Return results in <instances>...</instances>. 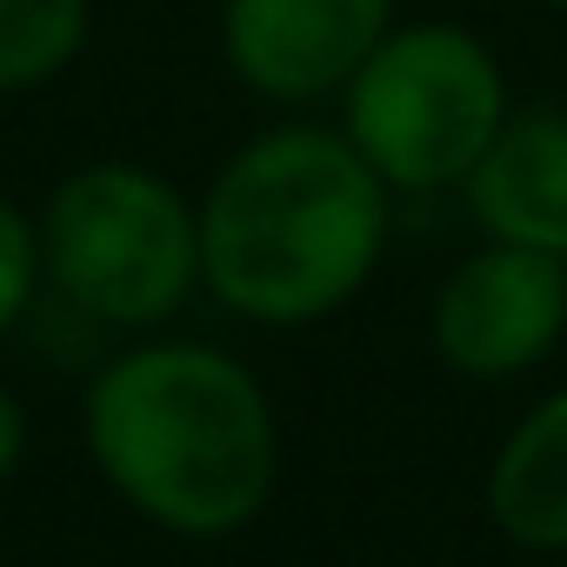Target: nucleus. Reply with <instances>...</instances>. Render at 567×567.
Returning a JSON list of instances; mask_svg holds the SVG:
<instances>
[{
    "label": "nucleus",
    "instance_id": "obj_1",
    "mask_svg": "<svg viewBox=\"0 0 567 567\" xmlns=\"http://www.w3.org/2000/svg\"><path fill=\"white\" fill-rule=\"evenodd\" d=\"M200 288L260 328H308L341 315L381 267L388 181L341 127H267L194 200Z\"/></svg>",
    "mask_w": 567,
    "mask_h": 567
},
{
    "label": "nucleus",
    "instance_id": "obj_2",
    "mask_svg": "<svg viewBox=\"0 0 567 567\" xmlns=\"http://www.w3.org/2000/svg\"><path fill=\"white\" fill-rule=\"evenodd\" d=\"M81 441L101 481L181 540L240 534L280 481V421L267 388L207 341H147L114 354L81 401Z\"/></svg>",
    "mask_w": 567,
    "mask_h": 567
},
{
    "label": "nucleus",
    "instance_id": "obj_3",
    "mask_svg": "<svg viewBox=\"0 0 567 567\" xmlns=\"http://www.w3.org/2000/svg\"><path fill=\"white\" fill-rule=\"evenodd\" d=\"M41 274L101 328H154L200 288V207L141 161H87L41 207Z\"/></svg>",
    "mask_w": 567,
    "mask_h": 567
},
{
    "label": "nucleus",
    "instance_id": "obj_4",
    "mask_svg": "<svg viewBox=\"0 0 567 567\" xmlns=\"http://www.w3.org/2000/svg\"><path fill=\"white\" fill-rule=\"evenodd\" d=\"M334 101L341 134L388 194L461 187L514 107L501 54L461 21H394Z\"/></svg>",
    "mask_w": 567,
    "mask_h": 567
},
{
    "label": "nucleus",
    "instance_id": "obj_5",
    "mask_svg": "<svg viewBox=\"0 0 567 567\" xmlns=\"http://www.w3.org/2000/svg\"><path fill=\"white\" fill-rule=\"evenodd\" d=\"M434 354L467 381H514L540 368L567 334V260L540 247L487 240L434 295Z\"/></svg>",
    "mask_w": 567,
    "mask_h": 567
},
{
    "label": "nucleus",
    "instance_id": "obj_6",
    "mask_svg": "<svg viewBox=\"0 0 567 567\" xmlns=\"http://www.w3.org/2000/svg\"><path fill=\"white\" fill-rule=\"evenodd\" d=\"M388 28L394 0H220V61L274 107H315L354 81Z\"/></svg>",
    "mask_w": 567,
    "mask_h": 567
},
{
    "label": "nucleus",
    "instance_id": "obj_7",
    "mask_svg": "<svg viewBox=\"0 0 567 567\" xmlns=\"http://www.w3.org/2000/svg\"><path fill=\"white\" fill-rule=\"evenodd\" d=\"M461 194L487 240L567 260V107H507Z\"/></svg>",
    "mask_w": 567,
    "mask_h": 567
},
{
    "label": "nucleus",
    "instance_id": "obj_8",
    "mask_svg": "<svg viewBox=\"0 0 567 567\" xmlns=\"http://www.w3.org/2000/svg\"><path fill=\"white\" fill-rule=\"evenodd\" d=\"M487 514L514 547L567 554V388L514 421L487 467Z\"/></svg>",
    "mask_w": 567,
    "mask_h": 567
},
{
    "label": "nucleus",
    "instance_id": "obj_9",
    "mask_svg": "<svg viewBox=\"0 0 567 567\" xmlns=\"http://www.w3.org/2000/svg\"><path fill=\"white\" fill-rule=\"evenodd\" d=\"M94 34V0H0V94L61 81Z\"/></svg>",
    "mask_w": 567,
    "mask_h": 567
},
{
    "label": "nucleus",
    "instance_id": "obj_10",
    "mask_svg": "<svg viewBox=\"0 0 567 567\" xmlns=\"http://www.w3.org/2000/svg\"><path fill=\"white\" fill-rule=\"evenodd\" d=\"M41 227L14 207V200H0V334H14L21 315L34 308L41 295Z\"/></svg>",
    "mask_w": 567,
    "mask_h": 567
},
{
    "label": "nucleus",
    "instance_id": "obj_11",
    "mask_svg": "<svg viewBox=\"0 0 567 567\" xmlns=\"http://www.w3.org/2000/svg\"><path fill=\"white\" fill-rule=\"evenodd\" d=\"M28 454V408L14 401V388H0V481H8Z\"/></svg>",
    "mask_w": 567,
    "mask_h": 567
},
{
    "label": "nucleus",
    "instance_id": "obj_12",
    "mask_svg": "<svg viewBox=\"0 0 567 567\" xmlns=\"http://www.w3.org/2000/svg\"><path fill=\"white\" fill-rule=\"evenodd\" d=\"M540 8H554V14H567V0H540Z\"/></svg>",
    "mask_w": 567,
    "mask_h": 567
}]
</instances>
